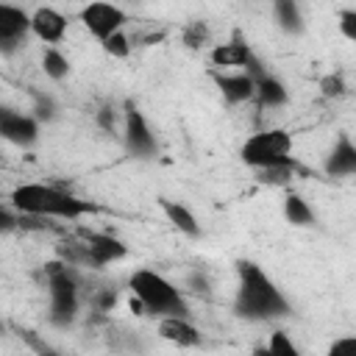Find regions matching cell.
<instances>
[{"label":"cell","mask_w":356,"mask_h":356,"mask_svg":"<svg viewBox=\"0 0 356 356\" xmlns=\"http://www.w3.org/2000/svg\"><path fill=\"white\" fill-rule=\"evenodd\" d=\"M239 286L234 295V312L245 320H275L292 312L284 292L273 284V278L256 261H236Z\"/></svg>","instance_id":"1"},{"label":"cell","mask_w":356,"mask_h":356,"mask_svg":"<svg viewBox=\"0 0 356 356\" xmlns=\"http://www.w3.org/2000/svg\"><path fill=\"white\" fill-rule=\"evenodd\" d=\"M11 206L19 214L61 217V220H78V217L95 211V206L89 200H81L58 186H50V184H19L11 192Z\"/></svg>","instance_id":"2"},{"label":"cell","mask_w":356,"mask_h":356,"mask_svg":"<svg viewBox=\"0 0 356 356\" xmlns=\"http://www.w3.org/2000/svg\"><path fill=\"white\" fill-rule=\"evenodd\" d=\"M131 289H134V298L153 314L159 317H170V314H178V317H186L189 314V306L184 300V295L175 289V284H170L161 273L156 270H136L131 275Z\"/></svg>","instance_id":"3"},{"label":"cell","mask_w":356,"mask_h":356,"mask_svg":"<svg viewBox=\"0 0 356 356\" xmlns=\"http://www.w3.org/2000/svg\"><path fill=\"white\" fill-rule=\"evenodd\" d=\"M239 156L253 170H261V167H270V164H281V161H292V136L284 128L259 131V134L245 139Z\"/></svg>","instance_id":"4"},{"label":"cell","mask_w":356,"mask_h":356,"mask_svg":"<svg viewBox=\"0 0 356 356\" xmlns=\"http://www.w3.org/2000/svg\"><path fill=\"white\" fill-rule=\"evenodd\" d=\"M47 292H50V323L67 328L78 314V284L64 264H47Z\"/></svg>","instance_id":"5"},{"label":"cell","mask_w":356,"mask_h":356,"mask_svg":"<svg viewBox=\"0 0 356 356\" xmlns=\"http://www.w3.org/2000/svg\"><path fill=\"white\" fill-rule=\"evenodd\" d=\"M81 22L83 28L97 39L103 42L106 36H111L114 31H122L125 22H128V14L114 6V3H106V0H92L81 8Z\"/></svg>","instance_id":"6"},{"label":"cell","mask_w":356,"mask_h":356,"mask_svg":"<svg viewBox=\"0 0 356 356\" xmlns=\"http://www.w3.org/2000/svg\"><path fill=\"white\" fill-rule=\"evenodd\" d=\"M122 142H125V150L131 156H136V159H153L159 153L156 136H153L145 114L134 103H125V134H122Z\"/></svg>","instance_id":"7"},{"label":"cell","mask_w":356,"mask_h":356,"mask_svg":"<svg viewBox=\"0 0 356 356\" xmlns=\"http://www.w3.org/2000/svg\"><path fill=\"white\" fill-rule=\"evenodd\" d=\"M0 139L11 145H33L39 139V122L31 114H19L8 106H0Z\"/></svg>","instance_id":"8"},{"label":"cell","mask_w":356,"mask_h":356,"mask_svg":"<svg viewBox=\"0 0 356 356\" xmlns=\"http://www.w3.org/2000/svg\"><path fill=\"white\" fill-rule=\"evenodd\" d=\"M31 31V14H25L19 6L0 3V50L11 53L22 44V39Z\"/></svg>","instance_id":"9"},{"label":"cell","mask_w":356,"mask_h":356,"mask_svg":"<svg viewBox=\"0 0 356 356\" xmlns=\"http://www.w3.org/2000/svg\"><path fill=\"white\" fill-rule=\"evenodd\" d=\"M211 64L214 67H248V72L256 78L261 70H259V61L250 50L248 42L242 39H231V42H222V44H214L211 50Z\"/></svg>","instance_id":"10"},{"label":"cell","mask_w":356,"mask_h":356,"mask_svg":"<svg viewBox=\"0 0 356 356\" xmlns=\"http://www.w3.org/2000/svg\"><path fill=\"white\" fill-rule=\"evenodd\" d=\"M31 33L44 44H58L67 33V17L50 6H42L31 14Z\"/></svg>","instance_id":"11"},{"label":"cell","mask_w":356,"mask_h":356,"mask_svg":"<svg viewBox=\"0 0 356 356\" xmlns=\"http://www.w3.org/2000/svg\"><path fill=\"white\" fill-rule=\"evenodd\" d=\"M83 250H86V264H92V267H103V264L120 261L128 253V248L111 234H89Z\"/></svg>","instance_id":"12"},{"label":"cell","mask_w":356,"mask_h":356,"mask_svg":"<svg viewBox=\"0 0 356 356\" xmlns=\"http://www.w3.org/2000/svg\"><path fill=\"white\" fill-rule=\"evenodd\" d=\"M159 334H161V339H167V342H172V345H181V348H192V345L200 342V331H197L186 317H178V314L161 317Z\"/></svg>","instance_id":"13"},{"label":"cell","mask_w":356,"mask_h":356,"mask_svg":"<svg viewBox=\"0 0 356 356\" xmlns=\"http://www.w3.org/2000/svg\"><path fill=\"white\" fill-rule=\"evenodd\" d=\"M214 83H217V89L222 92V97L228 103H245V100H250L256 95V83H253L250 72H236V75L214 72Z\"/></svg>","instance_id":"14"},{"label":"cell","mask_w":356,"mask_h":356,"mask_svg":"<svg viewBox=\"0 0 356 356\" xmlns=\"http://www.w3.org/2000/svg\"><path fill=\"white\" fill-rule=\"evenodd\" d=\"M325 172L331 175V178H342V175H353L356 172V147H353V142L342 134L339 136V142L334 145V150L328 153V159H325Z\"/></svg>","instance_id":"15"},{"label":"cell","mask_w":356,"mask_h":356,"mask_svg":"<svg viewBox=\"0 0 356 356\" xmlns=\"http://www.w3.org/2000/svg\"><path fill=\"white\" fill-rule=\"evenodd\" d=\"M253 83H256V95H253V97H259V103H261V106H267V108L284 106V103L289 100V95H286L284 83H281L278 78H273V75L259 72V75L253 78Z\"/></svg>","instance_id":"16"},{"label":"cell","mask_w":356,"mask_h":356,"mask_svg":"<svg viewBox=\"0 0 356 356\" xmlns=\"http://www.w3.org/2000/svg\"><path fill=\"white\" fill-rule=\"evenodd\" d=\"M161 211L167 214V220L181 231V234H186V236H200V225H197V220H195V214L184 206V203H178V200H167V197H161Z\"/></svg>","instance_id":"17"},{"label":"cell","mask_w":356,"mask_h":356,"mask_svg":"<svg viewBox=\"0 0 356 356\" xmlns=\"http://www.w3.org/2000/svg\"><path fill=\"white\" fill-rule=\"evenodd\" d=\"M275 8V19L286 33H300L303 31V14L298 8L295 0H273Z\"/></svg>","instance_id":"18"},{"label":"cell","mask_w":356,"mask_h":356,"mask_svg":"<svg viewBox=\"0 0 356 356\" xmlns=\"http://www.w3.org/2000/svg\"><path fill=\"white\" fill-rule=\"evenodd\" d=\"M256 178H259V184H267V186H286L295 178V161L261 167V170H256Z\"/></svg>","instance_id":"19"},{"label":"cell","mask_w":356,"mask_h":356,"mask_svg":"<svg viewBox=\"0 0 356 356\" xmlns=\"http://www.w3.org/2000/svg\"><path fill=\"white\" fill-rule=\"evenodd\" d=\"M284 214H286V220H289L292 225H312V222H314V211H312V206H309L300 195H286V200H284Z\"/></svg>","instance_id":"20"},{"label":"cell","mask_w":356,"mask_h":356,"mask_svg":"<svg viewBox=\"0 0 356 356\" xmlns=\"http://www.w3.org/2000/svg\"><path fill=\"white\" fill-rule=\"evenodd\" d=\"M42 70H44V75L50 78V81H64L67 75H70V61H67V56L64 53H58L53 44L44 50V56H42Z\"/></svg>","instance_id":"21"},{"label":"cell","mask_w":356,"mask_h":356,"mask_svg":"<svg viewBox=\"0 0 356 356\" xmlns=\"http://www.w3.org/2000/svg\"><path fill=\"white\" fill-rule=\"evenodd\" d=\"M209 25L203 22V19H195V22H189L186 28H184V44L186 47H192V50H197V47H203L206 42H209Z\"/></svg>","instance_id":"22"},{"label":"cell","mask_w":356,"mask_h":356,"mask_svg":"<svg viewBox=\"0 0 356 356\" xmlns=\"http://www.w3.org/2000/svg\"><path fill=\"white\" fill-rule=\"evenodd\" d=\"M100 44H103V50H106L111 58H128V53H131V42H128V36H125L122 31H114V33L106 36Z\"/></svg>","instance_id":"23"},{"label":"cell","mask_w":356,"mask_h":356,"mask_svg":"<svg viewBox=\"0 0 356 356\" xmlns=\"http://www.w3.org/2000/svg\"><path fill=\"white\" fill-rule=\"evenodd\" d=\"M267 353H273V356H298V348L292 345V339L284 331H273V337L267 342Z\"/></svg>","instance_id":"24"},{"label":"cell","mask_w":356,"mask_h":356,"mask_svg":"<svg viewBox=\"0 0 356 356\" xmlns=\"http://www.w3.org/2000/svg\"><path fill=\"white\" fill-rule=\"evenodd\" d=\"M320 89H323V97H342L348 86H345L342 75H325L320 81Z\"/></svg>","instance_id":"25"},{"label":"cell","mask_w":356,"mask_h":356,"mask_svg":"<svg viewBox=\"0 0 356 356\" xmlns=\"http://www.w3.org/2000/svg\"><path fill=\"white\" fill-rule=\"evenodd\" d=\"M339 31L348 42H356V11L353 8L339 11Z\"/></svg>","instance_id":"26"},{"label":"cell","mask_w":356,"mask_h":356,"mask_svg":"<svg viewBox=\"0 0 356 356\" xmlns=\"http://www.w3.org/2000/svg\"><path fill=\"white\" fill-rule=\"evenodd\" d=\"M11 228H17V217H14L8 209L0 206V234H8Z\"/></svg>","instance_id":"27"},{"label":"cell","mask_w":356,"mask_h":356,"mask_svg":"<svg viewBox=\"0 0 356 356\" xmlns=\"http://www.w3.org/2000/svg\"><path fill=\"white\" fill-rule=\"evenodd\" d=\"M348 350H356V339H353V337H348V339H339V342H334V345H331V353H334V356H339V353H348Z\"/></svg>","instance_id":"28"},{"label":"cell","mask_w":356,"mask_h":356,"mask_svg":"<svg viewBox=\"0 0 356 356\" xmlns=\"http://www.w3.org/2000/svg\"><path fill=\"white\" fill-rule=\"evenodd\" d=\"M97 120H100V125H103L106 131L114 128V114H111V108H100V117H97Z\"/></svg>","instance_id":"29"},{"label":"cell","mask_w":356,"mask_h":356,"mask_svg":"<svg viewBox=\"0 0 356 356\" xmlns=\"http://www.w3.org/2000/svg\"><path fill=\"white\" fill-rule=\"evenodd\" d=\"M189 284H192V286H197V292L209 295V284H206V281H203L200 275H192V278H189Z\"/></svg>","instance_id":"30"}]
</instances>
